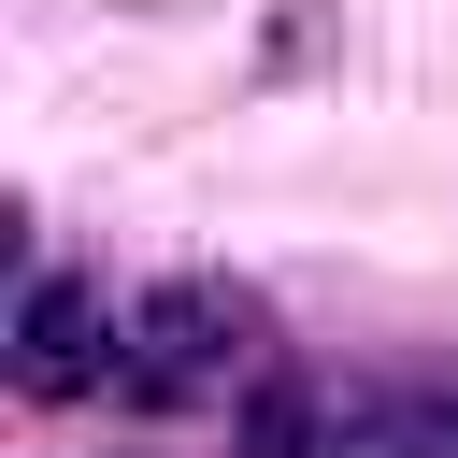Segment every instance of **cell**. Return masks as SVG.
<instances>
[{
  "label": "cell",
  "mask_w": 458,
  "mask_h": 458,
  "mask_svg": "<svg viewBox=\"0 0 458 458\" xmlns=\"http://www.w3.org/2000/svg\"><path fill=\"white\" fill-rule=\"evenodd\" d=\"M229 386H272V301L258 286L172 272V286L114 301V401L129 415H186V401H229Z\"/></svg>",
  "instance_id": "6da1fadb"
},
{
  "label": "cell",
  "mask_w": 458,
  "mask_h": 458,
  "mask_svg": "<svg viewBox=\"0 0 458 458\" xmlns=\"http://www.w3.org/2000/svg\"><path fill=\"white\" fill-rule=\"evenodd\" d=\"M14 401H114V301L29 258L14 286Z\"/></svg>",
  "instance_id": "7a4b0ae2"
},
{
  "label": "cell",
  "mask_w": 458,
  "mask_h": 458,
  "mask_svg": "<svg viewBox=\"0 0 458 458\" xmlns=\"http://www.w3.org/2000/svg\"><path fill=\"white\" fill-rule=\"evenodd\" d=\"M429 444H444V458H458V401H429Z\"/></svg>",
  "instance_id": "3957f363"
}]
</instances>
